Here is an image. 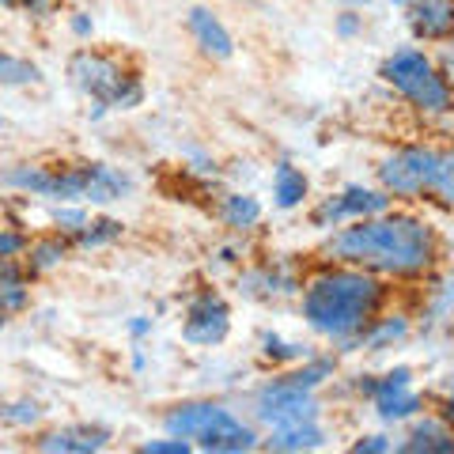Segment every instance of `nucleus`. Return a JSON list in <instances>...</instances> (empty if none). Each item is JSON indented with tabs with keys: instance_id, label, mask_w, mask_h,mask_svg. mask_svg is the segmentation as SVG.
<instances>
[{
	"instance_id": "14",
	"label": "nucleus",
	"mask_w": 454,
	"mask_h": 454,
	"mask_svg": "<svg viewBox=\"0 0 454 454\" xmlns=\"http://www.w3.org/2000/svg\"><path fill=\"white\" fill-rule=\"evenodd\" d=\"M186 31L193 38V46L201 50L208 61H231L235 57V38H231V31H227V23L212 8L193 4L186 12Z\"/></svg>"
},
{
	"instance_id": "3",
	"label": "nucleus",
	"mask_w": 454,
	"mask_h": 454,
	"mask_svg": "<svg viewBox=\"0 0 454 454\" xmlns=\"http://www.w3.org/2000/svg\"><path fill=\"white\" fill-rule=\"evenodd\" d=\"M0 190L53 205H114L133 193V178L110 163H12L0 170Z\"/></svg>"
},
{
	"instance_id": "13",
	"label": "nucleus",
	"mask_w": 454,
	"mask_h": 454,
	"mask_svg": "<svg viewBox=\"0 0 454 454\" xmlns=\"http://www.w3.org/2000/svg\"><path fill=\"white\" fill-rule=\"evenodd\" d=\"M114 432L103 428V424H65V428H50L35 439V450H46V454H98L110 447Z\"/></svg>"
},
{
	"instance_id": "38",
	"label": "nucleus",
	"mask_w": 454,
	"mask_h": 454,
	"mask_svg": "<svg viewBox=\"0 0 454 454\" xmlns=\"http://www.w3.org/2000/svg\"><path fill=\"white\" fill-rule=\"evenodd\" d=\"M435 65H439V68H443V76H447V80L454 83V50H450V46H447L443 53H439V57H435Z\"/></svg>"
},
{
	"instance_id": "8",
	"label": "nucleus",
	"mask_w": 454,
	"mask_h": 454,
	"mask_svg": "<svg viewBox=\"0 0 454 454\" xmlns=\"http://www.w3.org/2000/svg\"><path fill=\"white\" fill-rule=\"evenodd\" d=\"M250 417L262 428H284V424H300V420H322V402L318 390L300 387L295 379H288V372L262 382L258 390L250 394Z\"/></svg>"
},
{
	"instance_id": "24",
	"label": "nucleus",
	"mask_w": 454,
	"mask_h": 454,
	"mask_svg": "<svg viewBox=\"0 0 454 454\" xmlns=\"http://www.w3.org/2000/svg\"><path fill=\"white\" fill-rule=\"evenodd\" d=\"M428 201L454 212V145H439L435 152V170H432V186Z\"/></svg>"
},
{
	"instance_id": "31",
	"label": "nucleus",
	"mask_w": 454,
	"mask_h": 454,
	"mask_svg": "<svg viewBox=\"0 0 454 454\" xmlns=\"http://www.w3.org/2000/svg\"><path fill=\"white\" fill-rule=\"evenodd\" d=\"M137 450L140 454H190L193 443H190V439H178V435L163 432V439H148V443H140Z\"/></svg>"
},
{
	"instance_id": "5",
	"label": "nucleus",
	"mask_w": 454,
	"mask_h": 454,
	"mask_svg": "<svg viewBox=\"0 0 454 454\" xmlns=\"http://www.w3.org/2000/svg\"><path fill=\"white\" fill-rule=\"evenodd\" d=\"M379 80L420 118L439 121L454 114V83L443 76L435 57H428L417 46H397L394 53L382 57Z\"/></svg>"
},
{
	"instance_id": "26",
	"label": "nucleus",
	"mask_w": 454,
	"mask_h": 454,
	"mask_svg": "<svg viewBox=\"0 0 454 454\" xmlns=\"http://www.w3.org/2000/svg\"><path fill=\"white\" fill-rule=\"evenodd\" d=\"M125 235V223L114 220V216H91V223L73 239L76 250H103V247H114L118 239Z\"/></svg>"
},
{
	"instance_id": "40",
	"label": "nucleus",
	"mask_w": 454,
	"mask_h": 454,
	"mask_svg": "<svg viewBox=\"0 0 454 454\" xmlns=\"http://www.w3.org/2000/svg\"><path fill=\"white\" fill-rule=\"evenodd\" d=\"M439 413H443L450 420V428H454V394H443V402H439Z\"/></svg>"
},
{
	"instance_id": "34",
	"label": "nucleus",
	"mask_w": 454,
	"mask_h": 454,
	"mask_svg": "<svg viewBox=\"0 0 454 454\" xmlns=\"http://www.w3.org/2000/svg\"><path fill=\"white\" fill-rule=\"evenodd\" d=\"M333 31L340 35V38H356V35H364V16L360 12H340L337 16V23H333Z\"/></svg>"
},
{
	"instance_id": "41",
	"label": "nucleus",
	"mask_w": 454,
	"mask_h": 454,
	"mask_svg": "<svg viewBox=\"0 0 454 454\" xmlns=\"http://www.w3.org/2000/svg\"><path fill=\"white\" fill-rule=\"evenodd\" d=\"M387 4H394V8H402V12H405V8H413L417 0H387Z\"/></svg>"
},
{
	"instance_id": "37",
	"label": "nucleus",
	"mask_w": 454,
	"mask_h": 454,
	"mask_svg": "<svg viewBox=\"0 0 454 454\" xmlns=\"http://www.w3.org/2000/svg\"><path fill=\"white\" fill-rule=\"evenodd\" d=\"M152 325H155V322H152L148 315H137V318L129 322V337H133V340H140V337H148V333H152Z\"/></svg>"
},
{
	"instance_id": "7",
	"label": "nucleus",
	"mask_w": 454,
	"mask_h": 454,
	"mask_svg": "<svg viewBox=\"0 0 454 454\" xmlns=\"http://www.w3.org/2000/svg\"><path fill=\"white\" fill-rule=\"evenodd\" d=\"M439 145H424V140H409V145H394L375 163V186L387 190L394 201H428L432 170H435Z\"/></svg>"
},
{
	"instance_id": "11",
	"label": "nucleus",
	"mask_w": 454,
	"mask_h": 454,
	"mask_svg": "<svg viewBox=\"0 0 454 454\" xmlns=\"http://www.w3.org/2000/svg\"><path fill=\"white\" fill-rule=\"evenodd\" d=\"M303 262H295L292 254H280V258H265L254 262L239 273V292L247 300L258 303H280V300H300L303 288Z\"/></svg>"
},
{
	"instance_id": "39",
	"label": "nucleus",
	"mask_w": 454,
	"mask_h": 454,
	"mask_svg": "<svg viewBox=\"0 0 454 454\" xmlns=\"http://www.w3.org/2000/svg\"><path fill=\"white\" fill-rule=\"evenodd\" d=\"M239 254H243V247H223L216 262H220V265H239V262H243V258H239Z\"/></svg>"
},
{
	"instance_id": "28",
	"label": "nucleus",
	"mask_w": 454,
	"mask_h": 454,
	"mask_svg": "<svg viewBox=\"0 0 454 454\" xmlns=\"http://www.w3.org/2000/svg\"><path fill=\"white\" fill-rule=\"evenodd\" d=\"M35 83H42V68L35 61L0 50V88H35Z\"/></svg>"
},
{
	"instance_id": "4",
	"label": "nucleus",
	"mask_w": 454,
	"mask_h": 454,
	"mask_svg": "<svg viewBox=\"0 0 454 454\" xmlns=\"http://www.w3.org/2000/svg\"><path fill=\"white\" fill-rule=\"evenodd\" d=\"M163 432L190 439L193 450H208V454H250L262 447L258 424L235 413L231 405L208 402V397L170 405L163 413Z\"/></svg>"
},
{
	"instance_id": "1",
	"label": "nucleus",
	"mask_w": 454,
	"mask_h": 454,
	"mask_svg": "<svg viewBox=\"0 0 454 454\" xmlns=\"http://www.w3.org/2000/svg\"><path fill=\"white\" fill-rule=\"evenodd\" d=\"M322 258L360 265L382 280H432L443 258V239L417 212L387 208L325 231Z\"/></svg>"
},
{
	"instance_id": "18",
	"label": "nucleus",
	"mask_w": 454,
	"mask_h": 454,
	"mask_svg": "<svg viewBox=\"0 0 454 454\" xmlns=\"http://www.w3.org/2000/svg\"><path fill=\"white\" fill-rule=\"evenodd\" d=\"M413 333V318L405 315V310H379V315L367 322V330L360 333L356 348L364 352H387L394 345H402Z\"/></svg>"
},
{
	"instance_id": "30",
	"label": "nucleus",
	"mask_w": 454,
	"mask_h": 454,
	"mask_svg": "<svg viewBox=\"0 0 454 454\" xmlns=\"http://www.w3.org/2000/svg\"><path fill=\"white\" fill-rule=\"evenodd\" d=\"M50 223H53V231H61L65 239H76L83 227L91 223V212H88V205H57L50 212Z\"/></svg>"
},
{
	"instance_id": "27",
	"label": "nucleus",
	"mask_w": 454,
	"mask_h": 454,
	"mask_svg": "<svg viewBox=\"0 0 454 454\" xmlns=\"http://www.w3.org/2000/svg\"><path fill=\"white\" fill-rule=\"evenodd\" d=\"M424 318L428 322H450L454 318V273H443V277L432 273V288L424 295Z\"/></svg>"
},
{
	"instance_id": "25",
	"label": "nucleus",
	"mask_w": 454,
	"mask_h": 454,
	"mask_svg": "<svg viewBox=\"0 0 454 454\" xmlns=\"http://www.w3.org/2000/svg\"><path fill=\"white\" fill-rule=\"evenodd\" d=\"M42 417H46V409H42L35 397H8V402H0V424H4V428L31 432L42 424Z\"/></svg>"
},
{
	"instance_id": "43",
	"label": "nucleus",
	"mask_w": 454,
	"mask_h": 454,
	"mask_svg": "<svg viewBox=\"0 0 454 454\" xmlns=\"http://www.w3.org/2000/svg\"><path fill=\"white\" fill-rule=\"evenodd\" d=\"M337 4H367V0H337Z\"/></svg>"
},
{
	"instance_id": "6",
	"label": "nucleus",
	"mask_w": 454,
	"mask_h": 454,
	"mask_svg": "<svg viewBox=\"0 0 454 454\" xmlns=\"http://www.w3.org/2000/svg\"><path fill=\"white\" fill-rule=\"evenodd\" d=\"M68 83L91 103V121L106 118L110 110H137L145 103V83L114 53L76 50L68 57Z\"/></svg>"
},
{
	"instance_id": "12",
	"label": "nucleus",
	"mask_w": 454,
	"mask_h": 454,
	"mask_svg": "<svg viewBox=\"0 0 454 454\" xmlns=\"http://www.w3.org/2000/svg\"><path fill=\"white\" fill-rule=\"evenodd\" d=\"M231 333V307L216 288H197L182 310V340L193 348H216Z\"/></svg>"
},
{
	"instance_id": "42",
	"label": "nucleus",
	"mask_w": 454,
	"mask_h": 454,
	"mask_svg": "<svg viewBox=\"0 0 454 454\" xmlns=\"http://www.w3.org/2000/svg\"><path fill=\"white\" fill-rule=\"evenodd\" d=\"M439 390H443V394H454V372L447 375V382H443V387H439Z\"/></svg>"
},
{
	"instance_id": "32",
	"label": "nucleus",
	"mask_w": 454,
	"mask_h": 454,
	"mask_svg": "<svg viewBox=\"0 0 454 454\" xmlns=\"http://www.w3.org/2000/svg\"><path fill=\"white\" fill-rule=\"evenodd\" d=\"M352 450L356 454H390V450H397V443L387 432H367V435H360L356 443H352Z\"/></svg>"
},
{
	"instance_id": "15",
	"label": "nucleus",
	"mask_w": 454,
	"mask_h": 454,
	"mask_svg": "<svg viewBox=\"0 0 454 454\" xmlns=\"http://www.w3.org/2000/svg\"><path fill=\"white\" fill-rule=\"evenodd\" d=\"M397 450L405 454H454V428L443 413H417L405 424Z\"/></svg>"
},
{
	"instance_id": "36",
	"label": "nucleus",
	"mask_w": 454,
	"mask_h": 454,
	"mask_svg": "<svg viewBox=\"0 0 454 454\" xmlns=\"http://www.w3.org/2000/svg\"><path fill=\"white\" fill-rule=\"evenodd\" d=\"M0 8H20V12H31V16H46L50 0H0Z\"/></svg>"
},
{
	"instance_id": "44",
	"label": "nucleus",
	"mask_w": 454,
	"mask_h": 454,
	"mask_svg": "<svg viewBox=\"0 0 454 454\" xmlns=\"http://www.w3.org/2000/svg\"><path fill=\"white\" fill-rule=\"evenodd\" d=\"M447 333H450V340H454V318H450V322H447Z\"/></svg>"
},
{
	"instance_id": "19",
	"label": "nucleus",
	"mask_w": 454,
	"mask_h": 454,
	"mask_svg": "<svg viewBox=\"0 0 454 454\" xmlns=\"http://www.w3.org/2000/svg\"><path fill=\"white\" fill-rule=\"evenodd\" d=\"M265 450L277 454H300V450H318L325 447V428L322 420H300V424H284V428H269L262 435Z\"/></svg>"
},
{
	"instance_id": "23",
	"label": "nucleus",
	"mask_w": 454,
	"mask_h": 454,
	"mask_svg": "<svg viewBox=\"0 0 454 454\" xmlns=\"http://www.w3.org/2000/svg\"><path fill=\"white\" fill-rule=\"evenodd\" d=\"M258 352H262V360H269L273 367H284V372L310 356V348L303 345V340H288V337H280L273 330H265L258 337Z\"/></svg>"
},
{
	"instance_id": "20",
	"label": "nucleus",
	"mask_w": 454,
	"mask_h": 454,
	"mask_svg": "<svg viewBox=\"0 0 454 454\" xmlns=\"http://www.w3.org/2000/svg\"><path fill=\"white\" fill-rule=\"evenodd\" d=\"M216 216H220V223L227 227V231L247 235V231H254V227L262 223L265 208H262V201H258L254 193H247V190H231V193H223V197H220Z\"/></svg>"
},
{
	"instance_id": "45",
	"label": "nucleus",
	"mask_w": 454,
	"mask_h": 454,
	"mask_svg": "<svg viewBox=\"0 0 454 454\" xmlns=\"http://www.w3.org/2000/svg\"><path fill=\"white\" fill-rule=\"evenodd\" d=\"M0 129H4V114H0Z\"/></svg>"
},
{
	"instance_id": "9",
	"label": "nucleus",
	"mask_w": 454,
	"mask_h": 454,
	"mask_svg": "<svg viewBox=\"0 0 454 454\" xmlns=\"http://www.w3.org/2000/svg\"><path fill=\"white\" fill-rule=\"evenodd\" d=\"M360 394L372 402V413L382 424H409L417 413H424V394L413 382V367L397 364L382 375H364L360 379Z\"/></svg>"
},
{
	"instance_id": "22",
	"label": "nucleus",
	"mask_w": 454,
	"mask_h": 454,
	"mask_svg": "<svg viewBox=\"0 0 454 454\" xmlns=\"http://www.w3.org/2000/svg\"><path fill=\"white\" fill-rule=\"evenodd\" d=\"M307 197H310V178L295 163L280 160L273 167V205L280 212H292V208H300Z\"/></svg>"
},
{
	"instance_id": "16",
	"label": "nucleus",
	"mask_w": 454,
	"mask_h": 454,
	"mask_svg": "<svg viewBox=\"0 0 454 454\" xmlns=\"http://www.w3.org/2000/svg\"><path fill=\"white\" fill-rule=\"evenodd\" d=\"M409 35L417 42H450L454 38V0H417L405 8Z\"/></svg>"
},
{
	"instance_id": "10",
	"label": "nucleus",
	"mask_w": 454,
	"mask_h": 454,
	"mask_svg": "<svg viewBox=\"0 0 454 454\" xmlns=\"http://www.w3.org/2000/svg\"><path fill=\"white\" fill-rule=\"evenodd\" d=\"M394 208V197L382 190V186H364V182H348L333 193H325L322 201L310 208V227L315 231H333V227H345L352 220H364V216H379V212Z\"/></svg>"
},
{
	"instance_id": "21",
	"label": "nucleus",
	"mask_w": 454,
	"mask_h": 454,
	"mask_svg": "<svg viewBox=\"0 0 454 454\" xmlns=\"http://www.w3.org/2000/svg\"><path fill=\"white\" fill-rule=\"evenodd\" d=\"M73 250H76L73 239H65L61 231H53V235H42V239H31V243H27L23 265H27V273H31V277H46V273H53V269H61Z\"/></svg>"
},
{
	"instance_id": "33",
	"label": "nucleus",
	"mask_w": 454,
	"mask_h": 454,
	"mask_svg": "<svg viewBox=\"0 0 454 454\" xmlns=\"http://www.w3.org/2000/svg\"><path fill=\"white\" fill-rule=\"evenodd\" d=\"M27 239L20 227H0V258H23V250H27Z\"/></svg>"
},
{
	"instance_id": "29",
	"label": "nucleus",
	"mask_w": 454,
	"mask_h": 454,
	"mask_svg": "<svg viewBox=\"0 0 454 454\" xmlns=\"http://www.w3.org/2000/svg\"><path fill=\"white\" fill-rule=\"evenodd\" d=\"M333 375H337V360H333V356H322V352H310L303 364L288 367V379H295V382H300V387H307V390H322Z\"/></svg>"
},
{
	"instance_id": "17",
	"label": "nucleus",
	"mask_w": 454,
	"mask_h": 454,
	"mask_svg": "<svg viewBox=\"0 0 454 454\" xmlns=\"http://www.w3.org/2000/svg\"><path fill=\"white\" fill-rule=\"evenodd\" d=\"M31 307V273L23 258H0V330Z\"/></svg>"
},
{
	"instance_id": "35",
	"label": "nucleus",
	"mask_w": 454,
	"mask_h": 454,
	"mask_svg": "<svg viewBox=\"0 0 454 454\" xmlns=\"http://www.w3.org/2000/svg\"><path fill=\"white\" fill-rule=\"evenodd\" d=\"M68 31H73L76 38H91L95 35V20L88 16V12H73V16H68Z\"/></svg>"
},
{
	"instance_id": "2",
	"label": "nucleus",
	"mask_w": 454,
	"mask_h": 454,
	"mask_svg": "<svg viewBox=\"0 0 454 454\" xmlns=\"http://www.w3.org/2000/svg\"><path fill=\"white\" fill-rule=\"evenodd\" d=\"M387 303H390V280L345 262H322L303 277L300 288L303 325L315 337L333 340L340 348H356L367 322L379 310H387Z\"/></svg>"
}]
</instances>
